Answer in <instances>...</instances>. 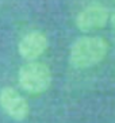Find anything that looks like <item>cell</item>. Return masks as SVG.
<instances>
[{
    "instance_id": "cell-1",
    "label": "cell",
    "mask_w": 115,
    "mask_h": 123,
    "mask_svg": "<svg viewBox=\"0 0 115 123\" xmlns=\"http://www.w3.org/2000/svg\"><path fill=\"white\" fill-rule=\"evenodd\" d=\"M108 43L102 37L77 38L69 49V64L76 69H87L97 65L106 58Z\"/></svg>"
},
{
    "instance_id": "cell-2",
    "label": "cell",
    "mask_w": 115,
    "mask_h": 123,
    "mask_svg": "<svg viewBox=\"0 0 115 123\" xmlns=\"http://www.w3.org/2000/svg\"><path fill=\"white\" fill-rule=\"evenodd\" d=\"M53 74L50 68L38 61H30L22 65L18 73V83L25 92L39 95L46 92L51 85Z\"/></svg>"
},
{
    "instance_id": "cell-3",
    "label": "cell",
    "mask_w": 115,
    "mask_h": 123,
    "mask_svg": "<svg viewBox=\"0 0 115 123\" xmlns=\"http://www.w3.org/2000/svg\"><path fill=\"white\" fill-rule=\"evenodd\" d=\"M108 19H110V12L107 7L99 3H92L77 14L75 23L80 31L89 33L104 27Z\"/></svg>"
},
{
    "instance_id": "cell-4",
    "label": "cell",
    "mask_w": 115,
    "mask_h": 123,
    "mask_svg": "<svg viewBox=\"0 0 115 123\" xmlns=\"http://www.w3.org/2000/svg\"><path fill=\"white\" fill-rule=\"evenodd\" d=\"M0 107L14 120H25L30 114L27 100L12 87H4L0 91Z\"/></svg>"
},
{
    "instance_id": "cell-5",
    "label": "cell",
    "mask_w": 115,
    "mask_h": 123,
    "mask_svg": "<svg viewBox=\"0 0 115 123\" xmlns=\"http://www.w3.org/2000/svg\"><path fill=\"white\" fill-rule=\"evenodd\" d=\"M47 46L49 41L45 34L41 31H30L19 41L18 51L23 60L30 62L39 58L46 51Z\"/></svg>"
},
{
    "instance_id": "cell-6",
    "label": "cell",
    "mask_w": 115,
    "mask_h": 123,
    "mask_svg": "<svg viewBox=\"0 0 115 123\" xmlns=\"http://www.w3.org/2000/svg\"><path fill=\"white\" fill-rule=\"evenodd\" d=\"M110 20H111V25H112V27H114V30H115V12H112V14H111Z\"/></svg>"
}]
</instances>
